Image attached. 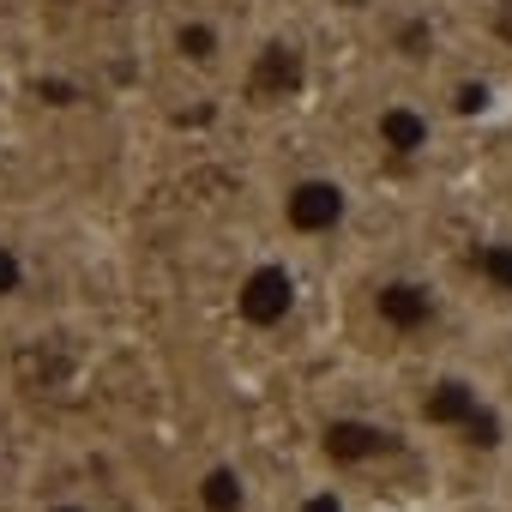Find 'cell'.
Instances as JSON below:
<instances>
[{"mask_svg":"<svg viewBox=\"0 0 512 512\" xmlns=\"http://www.w3.org/2000/svg\"><path fill=\"white\" fill-rule=\"evenodd\" d=\"M416 422L434 428V434H452V440L470 446V452H500L506 434H512L506 398H500L482 374H464V368H440V374L422 386Z\"/></svg>","mask_w":512,"mask_h":512,"instance_id":"1","label":"cell"},{"mask_svg":"<svg viewBox=\"0 0 512 512\" xmlns=\"http://www.w3.org/2000/svg\"><path fill=\"white\" fill-rule=\"evenodd\" d=\"M446 320V290L434 272H416V266H392L368 284V326L398 338V344H416L428 338L434 326Z\"/></svg>","mask_w":512,"mask_h":512,"instance_id":"2","label":"cell"},{"mask_svg":"<svg viewBox=\"0 0 512 512\" xmlns=\"http://www.w3.org/2000/svg\"><path fill=\"white\" fill-rule=\"evenodd\" d=\"M350 181L344 175H332V169H302V175H290L284 181V193H278V217H284V229L296 235V241H326V235H338L344 223H350Z\"/></svg>","mask_w":512,"mask_h":512,"instance_id":"3","label":"cell"},{"mask_svg":"<svg viewBox=\"0 0 512 512\" xmlns=\"http://www.w3.org/2000/svg\"><path fill=\"white\" fill-rule=\"evenodd\" d=\"M404 446H410L404 428H392V422H380V416H362V410H338V416L320 422V452H326V464H338V470L386 464V458H398Z\"/></svg>","mask_w":512,"mask_h":512,"instance_id":"4","label":"cell"},{"mask_svg":"<svg viewBox=\"0 0 512 512\" xmlns=\"http://www.w3.org/2000/svg\"><path fill=\"white\" fill-rule=\"evenodd\" d=\"M235 314H241L253 332H278V326L296 314V278H290V266H278V260L253 266V272L241 278V290H235Z\"/></svg>","mask_w":512,"mask_h":512,"instance_id":"5","label":"cell"},{"mask_svg":"<svg viewBox=\"0 0 512 512\" xmlns=\"http://www.w3.org/2000/svg\"><path fill=\"white\" fill-rule=\"evenodd\" d=\"M374 145L386 157H428L434 151V115L410 97H386L374 109Z\"/></svg>","mask_w":512,"mask_h":512,"instance_id":"6","label":"cell"},{"mask_svg":"<svg viewBox=\"0 0 512 512\" xmlns=\"http://www.w3.org/2000/svg\"><path fill=\"white\" fill-rule=\"evenodd\" d=\"M470 278L476 290H488L494 302H512V229H488L470 247Z\"/></svg>","mask_w":512,"mask_h":512,"instance_id":"7","label":"cell"},{"mask_svg":"<svg viewBox=\"0 0 512 512\" xmlns=\"http://www.w3.org/2000/svg\"><path fill=\"white\" fill-rule=\"evenodd\" d=\"M193 494H199L205 512H247V506H253V482H247V470L229 464V458L205 464L199 482H193Z\"/></svg>","mask_w":512,"mask_h":512,"instance_id":"8","label":"cell"},{"mask_svg":"<svg viewBox=\"0 0 512 512\" xmlns=\"http://www.w3.org/2000/svg\"><path fill=\"white\" fill-rule=\"evenodd\" d=\"M175 55H181L187 67H217V55H223V25H217V19H181V25H175Z\"/></svg>","mask_w":512,"mask_h":512,"instance_id":"9","label":"cell"},{"mask_svg":"<svg viewBox=\"0 0 512 512\" xmlns=\"http://www.w3.org/2000/svg\"><path fill=\"white\" fill-rule=\"evenodd\" d=\"M290 512H350V494H344L338 482H308Z\"/></svg>","mask_w":512,"mask_h":512,"instance_id":"10","label":"cell"},{"mask_svg":"<svg viewBox=\"0 0 512 512\" xmlns=\"http://www.w3.org/2000/svg\"><path fill=\"white\" fill-rule=\"evenodd\" d=\"M19 290H25V253L0 241V302H13Z\"/></svg>","mask_w":512,"mask_h":512,"instance_id":"11","label":"cell"},{"mask_svg":"<svg viewBox=\"0 0 512 512\" xmlns=\"http://www.w3.org/2000/svg\"><path fill=\"white\" fill-rule=\"evenodd\" d=\"M43 512H97V506H85V500H55V506H43Z\"/></svg>","mask_w":512,"mask_h":512,"instance_id":"12","label":"cell"},{"mask_svg":"<svg viewBox=\"0 0 512 512\" xmlns=\"http://www.w3.org/2000/svg\"><path fill=\"white\" fill-rule=\"evenodd\" d=\"M500 398H506V410H512V362H506V374H500V386H494Z\"/></svg>","mask_w":512,"mask_h":512,"instance_id":"13","label":"cell"}]
</instances>
